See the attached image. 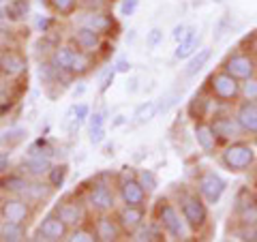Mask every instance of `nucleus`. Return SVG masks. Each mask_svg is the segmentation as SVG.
<instances>
[{
    "mask_svg": "<svg viewBox=\"0 0 257 242\" xmlns=\"http://www.w3.org/2000/svg\"><path fill=\"white\" fill-rule=\"evenodd\" d=\"M155 219L159 221L161 227H163L167 238H172V240H189L191 238V229H189L187 221H184V216L180 214V210L172 204L170 199L161 197L157 201Z\"/></svg>",
    "mask_w": 257,
    "mask_h": 242,
    "instance_id": "obj_1",
    "label": "nucleus"
},
{
    "mask_svg": "<svg viewBox=\"0 0 257 242\" xmlns=\"http://www.w3.org/2000/svg\"><path fill=\"white\" fill-rule=\"evenodd\" d=\"M221 165L231 174H242L248 172L255 161H257V152L248 142L244 140H234L221 150Z\"/></svg>",
    "mask_w": 257,
    "mask_h": 242,
    "instance_id": "obj_2",
    "label": "nucleus"
},
{
    "mask_svg": "<svg viewBox=\"0 0 257 242\" xmlns=\"http://www.w3.org/2000/svg\"><path fill=\"white\" fill-rule=\"evenodd\" d=\"M178 206H180V214L184 216L191 231H202L208 225V221H210L208 204L197 191H182L178 195Z\"/></svg>",
    "mask_w": 257,
    "mask_h": 242,
    "instance_id": "obj_3",
    "label": "nucleus"
},
{
    "mask_svg": "<svg viewBox=\"0 0 257 242\" xmlns=\"http://www.w3.org/2000/svg\"><path fill=\"white\" fill-rule=\"evenodd\" d=\"M240 79L229 75L225 69H219L208 77V92L212 94V99L221 103H238L240 99Z\"/></svg>",
    "mask_w": 257,
    "mask_h": 242,
    "instance_id": "obj_4",
    "label": "nucleus"
},
{
    "mask_svg": "<svg viewBox=\"0 0 257 242\" xmlns=\"http://www.w3.org/2000/svg\"><path fill=\"white\" fill-rule=\"evenodd\" d=\"M195 191L204 197L208 206H216L227 191V180L214 169H204L195 180Z\"/></svg>",
    "mask_w": 257,
    "mask_h": 242,
    "instance_id": "obj_5",
    "label": "nucleus"
},
{
    "mask_svg": "<svg viewBox=\"0 0 257 242\" xmlns=\"http://www.w3.org/2000/svg\"><path fill=\"white\" fill-rule=\"evenodd\" d=\"M86 204L96 214H105V212H111L116 208V193L111 189V184L103 182V176H99V178L92 182V187L88 189Z\"/></svg>",
    "mask_w": 257,
    "mask_h": 242,
    "instance_id": "obj_6",
    "label": "nucleus"
},
{
    "mask_svg": "<svg viewBox=\"0 0 257 242\" xmlns=\"http://www.w3.org/2000/svg\"><path fill=\"white\" fill-rule=\"evenodd\" d=\"M223 69L240 82L257 75V58L251 52H231L223 62Z\"/></svg>",
    "mask_w": 257,
    "mask_h": 242,
    "instance_id": "obj_7",
    "label": "nucleus"
},
{
    "mask_svg": "<svg viewBox=\"0 0 257 242\" xmlns=\"http://www.w3.org/2000/svg\"><path fill=\"white\" fill-rule=\"evenodd\" d=\"M118 195L122 199V204H126V206H144L146 208L150 193L140 184L138 174L126 176V172H122V176H120V180H118Z\"/></svg>",
    "mask_w": 257,
    "mask_h": 242,
    "instance_id": "obj_8",
    "label": "nucleus"
},
{
    "mask_svg": "<svg viewBox=\"0 0 257 242\" xmlns=\"http://www.w3.org/2000/svg\"><path fill=\"white\" fill-rule=\"evenodd\" d=\"M0 214H3V221H11V223H24L28 225L32 210H30V201H26L22 195H11L5 197L3 204H0Z\"/></svg>",
    "mask_w": 257,
    "mask_h": 242,
    "instance_id": "obj_9",
    "label": "nucleus"
},
{
    "mask_svg": "<svg viewBox=\"0 0 257 242\" xmlns=\"http://www.w3.org/2000/svg\"><path fill=\"white\" fill-rule=\"evenodd\" d=\"M69 236V227L67 223L56 212L43 216V221L39 223V229L35 233V238L32 240H50V242H58V240H67Z\"/></svg>",
    "mask_w": 257,
    "mask_h": 242,
    "instance_id": "obj_10",
    "label": "nucleus"
},
{
    "mask_svg": "<svg viewBox=\"0 0 257 242\" xmlns=\"http://www.w3.org/2000/svg\"><path fill=\"white\" fill-rule=\"evenodd\" d=\"M210 125L214 129L216 137H219V142H234V140H240V137L244 135L242 127L238 125V120L234 114H216L212 116Z\"/></svg>",
    "mask_w": 257,
    "mask_h": 242,
    "instance_id": "obj_11",
    "label": "nucleus"
},
{
    "mask_svg": "<svg viewBox=\"0 0 257 242\" xmlns=\"http://www.w3.org/2000/svg\"><path fill=\"white\" fill-rule=\"evenodd\" d=\"M26 69H28V60L22 52L5 50L3 56H0V75L13 79V77H20L26 73Z\"/></svg>",
    "mask_w": 257,
    "mask_h": 242,
    "instance_id": "obj_12",
    "label": "nucleus"
},
{
    "mask_svg": "<svg viewBox=\"0 0 257 242\" xmlns=\"http://www.w3.org/2000/svg\"><path fill=\"white\" fill-rule=\"evenodd\" d=\"M234 212L238 216V221H257V195L255 193L244 187L238 191L236 201H234Z\"/></svg>",
    "mask_w": 257,
    "mask_h": 242,
    "instance_id": "obj_13",
    "label": "nucleus"
},
{
    "mask_svg": "<svg viewBox=\"0 0 257 242\" xmlns=\"http://www.w3.org/2000/svg\"><path fill=\"white\" fill-rule=\"evenodd\" d=\"M234 116L238 120V125L242 127L244 135L257 137V103L255 101H244V99L238 101Z\"/></svg>",
    "mask_w": 257,
    "mask_h": 242,
    "instance_id": "obj_14",
    "label": "nucleus"
},
{
    "mask_svg": "<svg viewBox=\"0 0 257 242\" xmlns=\"http://www.w3.org/2000/svg\"><path fill=\"white\" fill-rule=\"evenodd\" d=\"M73 41L77 43V47L82 52H88V54H96L101 50L103 45V35L99 30H94L90 26H84V24H79L73 32Z\"/></svg>",
    "mask_w": 257,
    "mask_h": 242,
    "instance_id": "obj_15",
    "label": "nucleus"
},
{
    "mask_svg": "<svg viewBox=\"0 0 257 242\" xmlns=\"http://www.w3.org/2000/svg\"><path fill=\"white\" fill-rule=\"evenodd\" d=\"M92 227L96 231V238H99V242H116L124 233L122 227H120V223L116 221V216L111 219L107 212L96 216L94 223H92Z\"/></svg>",
    "mask_w": 257,
    "mask_h": 242,
    "instance_id": "obj_16",
    "label": "nucleus"
},
{
    "mask_svg": "<svg viewBox=\"0 0 257 242\" xmlns=\"http://www.w3.org/2000/svg\"><path fill=\"white\" fill-rule=\"evenodd\" d=\"M193 137H195L197 146L202 148L206 155H214L216 150H219V137H216L212 125L208 123V120H199L193 127Z\"/></svg>",
    "mask_w": 257,
    "mask_h": 242,
    "instance_id": "obj_17",
    "label": "nucleus"
},
{
    "mask_svg": "<svg viewBox=\"0 0 257 242\" xmlns=\"http://www.w3.org/2000/svg\"><path fill=\"white\" fill-rule=\"evenodd\" d=\"M116 221L120 223L124 233H133L140 225L146 221V208L144 206H122L120 210L116 212Z\"/></svg>",
    "mask_w": 257,
    "mask_h": 242,
    "instance_id": "obj_18",
    "label": "nucleus"
},
{
    "mask_svg": "<svg viewBox=\"0 0 257 242\" xmlns=\"http://www.w3.org/2000/svg\"><path fill=\"white\" fill-rule=\"evenodd\" d=\"M22 167L24 174L32 176V178H41L52 169V157L43 155V152H28V157H24L22 161Z\"/></svg>",
    "mask_w": 257,
    "mask_h": 242,
    "instance_id": "obj_19",
    "label": "nucleus"
},
{
    "mask_svg": "<svg viewBox=\"0 0 257 242\" xmlns=\"http://www.w3.org/2000/svg\"><path fill=\"white\" fill-rule=\"evenodd\" d=\"M56 214L67 223L69 229L77 227V225H84V221H86V210L77 201H62V204L56 206Z\"/></svg>",
    "mask_w": 257,
    "mask_h": 242,
    "instance_id": "obj_20",
    "label": "nucleus"
},
{
    "mask_svg": "<svg viewBox=\"0 0 257 242\" xmlns=\"http://www.w3.org/2000/svg\"><path fill=\"white\" fill-rule=\"evenodd\" d=\"M210 107H212V94H206V92H197L193 94V99L189 101L187 105V114L193 123H199V120H206L208 114H210Z\"/></svg>",
    "mask_w": 257,
    "mask_h": 242,
    "instance_id": "obj_21",
    "label": "nucleus"
},
{
    "mask_svg": "<svg viewBox=\"0 0 257 242\" xmlns=\"http://www.w3.org/2000/svg\"><path fill=\"white\" fill-rule=\"evenodd\" d=\"M199 45H202V37H199L197 28H189L187 37L182 39V41L176 45L174 50V58L176 60H189L193 54H195L199 50Z\"/></svg>",
    "mask_w": 257,
    "mask_h": 242,
    "instance_id": "obj_22",
    "label": "nucleus"
},
{
    "mask_svg": "<svg viewBox=\"0 0 257 242\" xmlns=\"http://www.w3.org/2000/svg\"><path fill=\"white\" fill-rule=\"evenodd\" d=\"M131 240L135 242H163L165 240V231L159 225V221H144L138 229L131 233Z\"/></svg>",
    "mask_w": 257,
    "mask_h": 242,
    "instance_id": "obj_23",
    "label": "nucleus"
},
{
    "mask_svg": "<svg viewBox=\"0 0 257 242\" xmlns=\"http://www.w3.org/2000/svg\"><path fill=\"white\" fill-rule=\"evenodd\" d=\"M30 187V180L24 174H5L0 176V191H7L9 195H24Z\"/></svg>",
    "mask_w": 257,
    "mask_h": 242,
    "instance_id": "obj_24",
    "label": "nucleus"
},
{
    "mask_svg": "<svg viewBox=\"0 0 257 242\" xmlns=\"http://www.w3.org/2000/svg\"><path fill=\"white\" fill-rule=\"evenodd\" d=\"M77 50L73 45H58L56 50L52 52L50 56V62L54 64L56 69L60 71H67V73H71V64H73V58H75Z\"/></svg>",
    "mask_w": 257,
    "mask_h": 242,
    "instance_id": "obj_25",
    "label": "nucleus"
},
{
    "mask_svg": "<svg viewBox=\"0 0 257 242\" xmlns=\"http://www.w3.org/2000/svg\"><path fill=\"white\" fill-rule=\"evenodd\" d=\"M82 24L84 26H90V28H94V30H99L101 35H107V32L116 26V22H114V18H111L109 13H103V11H90L86 15V18L82 20Z\"/></svg>",
    "mask_w": 257,
    "mask_h": 242,
    "instance_id": "obj_26",
    "label": "nucleus"
},
{
    "mask_svg": "<svg viewBox=\"0 0 257 242\" xmlns=\"http://www.w3.org/2000/svg\"><path fill=\"white\" fill-rule=\"evenodd\" d=\"M210 56H212V47H199V50L189 58L187 67H184V75H187V77H195L199 71H202L208 64Z\"/></svg>",
    "mask_w": 257,
    "mask_h": 242,
    "instance_id": "obj_27",
    "label": "nucleus"
},
{
    "mask_svg": "<svg viewBox=\"0 0 257 242\" xmlns=\"http://www.w3.org/2000/svg\"><path fill=\"white\" fill-rule=\"evenodd\" d=\"M26 236H28V231L24 223L3 221V225H0V240H5V242H22V240H26Z\"/></svg>",
    "mask_w": 257,
    "mask_h": 242,
    "instance_id": "obj_28",
    "label": "nucleus"
},
{
    "mask_svg": "<svg viewBox=\"0 0 257 242\" xmlns=\"http://www.w3.org/2000/svg\"><path fill=\"white\" fill-rule=\"evenodd\" d=\"M28 11H30V3H28V0H9L7 7H5V13H7V20H9V22L26 20Z\"/></svg>",
    "mask_w": 257,
    "mask_h": 242,
    "instance_id": "obj_29",
    "label": "nucleus"
},
{
    "mask_svg": "<svg viewBox=\"0 0 257 242\" xmlns=\"http://www.w3.org/2000/svg\"><path fill=\"white\" fill-rule=\"evenodd\" d=\"M157 114H159L157 101H144L142 105H138V109L133 111V120H135V125H148L152 118H157Z\"/></svg>",
    "mask_w": 257,
    "mask_h": 242,
    "instance_id": "obj_30",
    "label": "nucleus"
},
{
    "mask_svg": "<svg viewBox=\"0 0 257 242\" xmlns=\"http://www.w3.org/2000/svg\"><path fill=\"white\" fill-rule=\"evenodd\" d=\"M92 56H94V54H88V52L77 50L75 58H73V64H71V75H86L88 71L94 67Z\"/></svg>",
    "mask_w": 257,
    "mask_h": 242,
    "instance_id": "obj_31",
    "label": "nucleus"
},
{
    "mask_svg": "<svg viewBox=\"0 0 257 242\" xmlns=\"http://www.w3.org/2000/svg\"><path fill=\"white\" fill-rule=\"evenodd\" d=\"M54 187L50 182L47 184H39V182H30V187L26 189V193H24V199L26 201H30V204H35V201H41V199H45L47 195H50V191H52Z\"/></svg>",
    "mask_w": 257,
    "mask_h": 242,
    "instance_id": "obj_32",
    "label": "nucleus"
},
{
    "mask_svg": "<svg viewBox=\"0 0 257 242\" xmlns=\"http://www.w3.org/2000/svg\"><path fill=\"white\" fill-rule=\"evenodd\" d=\"M67 240H71V242H96L99 238H96V231H94V227H86V225H77V227H73V231H69Z\"/></svg>",
    "mask_w": 257,
    "mask_h": 242,
    "instance_id": "obj_33",
    "label": "nucleus"
},
{
    "mask_svg": "<svg viewBox=\"0 0 257 242\" xmlns=\"http://www.w3.org/2000/svg\"><path fill=\"white\" fill-rule=\"evenodd\" d=\"M79 5V0H50V7L56 15H60V18H71V15L75 13Z\"/></svg>",
    "mask_w": 257,
    "mask_h": 242,
    "instance_id": "obj_34",
    "label": "nucleus"
},
{
    "mask_svg": "<svg viewBox=\"0 0 257 242\" xmlns=\"http://www.w3.org/2000/svg\"><path fill=\"white\" fill-rule=\"evenodd\" d=\"M67 174H69V165L67 163L52 165V169L47 172V182H50L54 189H60L64 184V180H67Z\"/></svg>",
    "mask_w": 257,
    "mask_h": 242,
    "instance_id": "obj_35",
    "label": "nucleus"
},
{
    "mask_svg": "<svg viewBox=\"0 0 257 242\" xmlns=\"http://www.w3.org/2000/svg\"><path fill=\"white\" fill-rule=\"evenodd\" d=\"M234 236L238 240H248V242H257V221H238V229L234 231Z\"/></svg>",
    "mask_w": 257,
    "mask_h": 242,
    "instance_id": "obj_36",
    "label": "nucleus"
},
{
    "mask_svg": "<svg viewBox=\"0 0 257 242\" xmlns=\"http://www.w3.org/2000/svg\"><path fill=\"white\" fill-rule=\"evenodd\" d=\"M26 135L28 131L26 129H22V127H13V129H7V131L0 135V142L5 144V146H18L20 142L26 140Z\"/></svg>",
    "mask_w": 257,
    "mask_h": 242,
    "instance_id": "obj_37",
    "label": "nucleus"
},
{
    "mask_svg": "<svg viewBox=\"0 0 257 242\" xmlns=\"http://www.w3.org/2000/svg\"><path fill=\"white\" fill-rule=\"evenodd\" d=\"M240 99L257 103V75L248 77V79H244V82L240 84Z\"/></svg>",
    "mask_w": 257,
    "mask_h": 242,
    "instance_id": "obj_38",
    "label": "nucleus"
},
{
    "mask_svg": "<svg viewBox=\"0 0 257 242\" xmlns=\"http://www.w3.org/2000/svg\"><path fill=\"white\" fill-rule=\"evenodd\" d=\"M231 24H234V18H231L229 13H225L223 18L214 24V32H212V39H214V41H221V39L227 35V32H231Z\"/></svg>",
    "mask_w": 257,
    "mask_h": 242,
    "instance_id": "obj_39",
    "label": "nucleus"
},
{
    "mask_svg": "<svg viewBox=\"0 0 257 242\" xmlns=\"http://www.w3.org/2000/svg\"><path fill=\"white\" fill-rule=\"evenodd\" d=\"M138 180H140V184H142V187L146 189L148 193L157 191V187H159L157 176H155V172H150V169H140V172H138Z\"/></svg>",
    "mask_w": 257,
    "mask_h": 242,
    "instance_id": "obj_40",
    "label": "nucleus"
},
{
    "mask_svg": "<svg viewBox=\"0 0 257 242\" xmlns=\"http://www.w3.org/2000/svg\"><path fill=\"white\" fill-rule=\"evenodd\" d=\"M180 101V94L178 92H172V94H165L163 99H161L157 105H159V114H167V111H170L176 103Z\"/></svg>",
    "mask_w": 257,
    "mask_h": 242,
    "instance_id": "obj_41",
    "label": "nucleus"
},
{
    "mask_svg": "<svg viewBox=\"0 0 257 242\" xmlns=\"http://www.w3.org/2000/svg\"><path fill=\"white\" fill-rule=\"evenodd\" d=\"M138 7H140V0H120V5H118L120 18H131L138 11Z\"/></svg>",
    "mask_w": 257,
    "mask_h": 242,
    "instance_id": "obj_42",
    "label": "nucleus"
},
{
    "mask_svg": "<svg viewBox=\"0 0 257 242\" xmlns=\"http://www.w3.org/2000/svg\"><path fill=\"white\" fill-rule=\"evenodd\" d=\"M161 43H163V30H161V28H152L146 35V45L150 47V50H155V47H159Z\"/></svg>",
    "mask_w": 257,
    "mask_h": 242,
    "instance_id": "obj_43",
    "label": "nucleus"
},
{
    "mask_svg": "<svg viewBox=\"0 0 257 242\" xmlns=\"http://www.w3.org/2000/svg\"><path fill=\"white\" fill-rule=\"evenodd\" d=\"M114 77H116V69H114V67L107 69L105 73H103V77H101V86H99V92H101V94H105V92L109 90V86L114 84Z\"/></svg>",
    "mask_w": 257,
    "mask_h": 242,
    "instance_id": "obj_44",
    "label": "nucleus"
},
{
    "mask_svg": "<svg viewBox=\"0 0 257 242\" xmlns=\"http://www.w3.org/2000/svg\"><path fill=\"white\" fill-rule=\"evenodd\" d=\"M105 120H107V109L94 111V114L90 116V131L92 129H103L105 127Z\"/></svg>",
    "mask_w": 257,
    "mask_h": 242,
    "instance_id": "obj_45",
    "label": "nucleus"
},
{
    "mask_svg": "<svg viewBox=\"0 0 257 242\" xmlns=\"http://www.w3.org/2000/svg\"><path fill=\"white\" fill-rule=\"evenodd\" d=\"M88 114H90V107H88L86 103H77V105H73V120L75 123L82 125L84 120L88 118Z\"/></svg>",
    "mask_w": 257,
    "mask_h": 242,
    "instance_id": "obj_46",
    "label": "nucleus"
},
{
    "mask_svg": "<svg viewBox=\"0 0 257 242\" xmlns=\"http://www.w3.org/2000/svg\"><path fill=\"white\" fill-rule=\"evenodd\" d=\"M187 32H189V26H184V24H178V26H174L172 30V39L176 43H180L184 37H187Z\"/></svg>",
    "mask_w": 257,
    "mask_h": 242,
    "instance_id": "obj_47",
    "label": "nucleus"
},
{
    "mask_svg": "<svg viewBox=\"0 0 257 242\" xmlns=\"http://www.w3.org/2000/svg\"><path fill=\"white\" fill-rule=\"evenodd\" d=\"M103 140H105V127L103 129H92L90 131V144L92 146H99Z\"/></svg>",
    "mask_w": 257,
    "mask_h": 242,
    "instance_id": "obj_48",
    "label": "nucleus"
},
{
    "mask_svg": "<svg viewBox=\"0 0 257 242\" xmlns=\"http://www.w3.org/2000/svg\"><path fill=\"white\" fill-rule=\"evenodd\" d=\"M244 43H246V52H251L255 58H257V30L253 32L251 37H246V39H244Z\"/></svg>",
    "mask_w": 257,
    "mask_h": 242,
    "instance_id": "obj_49",
    "label": "nucleus"
},
{
    "mask_svg": "<svg viewBox=\"0 0 257 242\" xmlns=\"http://www.w3.org/2000/svg\"><path fill=\"white\" fill-rule=\"evenodd\" d=\"M114 69H116V73H128V71H131V62H128L126 58H120L114 64Z\"/></svg>",
    "mask_w": 257,
    "mask_h": 242,
    "instance_id": "obj_50",
    "label": "nucleus"
},
{
    "mask_svg": "<svg viewBox=\"0 0 257 242\" xmlns=\"http://www.w3.org/2000/svg\"><path fill=\"white\" fill-rule=\"evenodd\" d=\"M7 169H9V157H7V155H0V176H5Z\"/></svg>",
    "mask_w": 257,
    "mask_h": 242,
    "instance_id": "obj_51",
    "label": "nucleus"
},
{
    "mask_svg": "<svg viewBox=\"0 0 257 242\" xmlns=\"http://www.w3.org/2000/svg\"><path fill=\"white\" fill-rule=\"evenodd\" d=\"M124 123H126V116H118L114 123H111V129H114V127H120V125H124Z\"/></svg>",
    "mask_w": 257,
    "mask_h": 242,
    "instance_id": "obj_52",
    "label": "nucleus"
},
{
    "mask_svg": "<svg viewBox=\"0 0 257 242\" xmlns=\"http://www.w3.org/2000/svg\"><path fill=\"white\" fill-rule=\"evenodd\" d=\"M7 111H9V105H7V103H0V118H3Z\"/></svg>",
    "mask_w": 257,
    "mask_h": 242,
    "instance_id": "obj_53",
    "label": "nucleus"
},
{
    "mask_svg": "<svg viewBox=\"0 0 257 242\" xmlns=\"http://www.w3.org/2000/svg\"><path fill=\"white\" fill-rule=\"evenodd\" d=\"M7 20V13H5V9H0V24H3Z\"/></svg>",
    "mask_w": 257,
    "mask_h": 242,
    "instance_id": "obj_54",
    "label": "nucleus"
},
{
    "mask_svg": "<svg viewBox=\"0 0 257 242\" xmlns=\"http://www.w3.org/2000/svg\"><path fill=\"white\" fill-rule=\"evenodd\" d=\"M3 52H5V43H3V39H0V56H3Z\"/></svg>",
    "mask_w": 257,
    "mask_h": 242,
    "instance_id": "obj_55",
    "label": "nucleus"
},
{
    "mask_svg": "<svg viewBox=\"0 0 257 242\" xmlns=\"http://www.w3.org/2000/svg\"><path fill=\"white\" fill-rule=\"evenodd\" d=\"M214 3H219V5H223V3H227V0H214Z\"/></svg>",
    "mask_w": 257,
    "mask_h": 242,
    "instance_id": "obj_56",
    "label": "nucleus"
},
{
    "mask_svg": "<svg viewBox=\"0 0 257 242\" xmlns=\"http://www.w3.org/2000/svg\"><path fill=\"white\" fill-rule=\"evenodd\" d=\"M3 199H5V197H3V191H0V204H3Z\"/></svg>",
    "mask_w": 257,
    "mask_h": 242,
    "instance_id": "obj_57",
    "label": "nucleus"
},
{
    "mask_svg": "<svg viewBox=\"0 0 257 242\" xmlns=\"http://www.w3.org/2000/svg\"><path fill=\"white\" fill-rule=\"evenodd\" d=\"M5 3H9V0H0V5H5Z\"/></svg>",
    "mask_w": 257,
    "mask_h": 242,
    "instance_id": "obj_58",
    "label": "nucleus"
},
{
    "mask_svg": "<svg viewBox=\"0 0 257 242\" xmlns=\"http://www.w3.org/2000/svg\"><path fill=\"white\" fill-rule=\"evenodd\" d=\"M0 225H3V223H0Z\"/></svg>",
    "mask_w": 257,
    "mask_h": 242,
    "instance_id": "obj_59",
    "label": "nucleus"
}]
</instances>
